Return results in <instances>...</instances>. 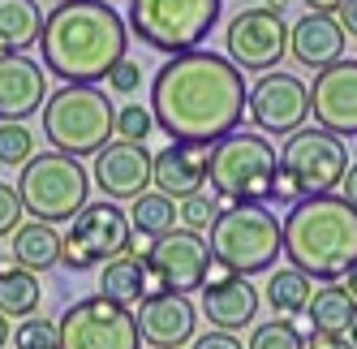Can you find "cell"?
Masks as SVG:
<instances>
[{"label": "cell", "instance_id": "cell-1", "mask_svg": "<svg viewBox=\"0 0 357 349\" xmlns=\"http://www.w3.org/2000/svg\"><path fill=\"white\" fill-rule=\"evenodd\" d=\"M245 73L220 52H176L151 78V117L172 142H220L245 121Z\"/></svg>", "mask_w": 357, "mask_h": 349}, {"label": "cell", "instance_id": "cell-2", "mask_svg": "<svg viewBox=\"0 0 357 349\" xmlns=\"http://www.w3.org/2000/svg\"><path fill=\"white\" fill-rule=\"evenodd\" d=\"M125 47H130V27L108 0H65L43 17L39 57L43 69L61 82H108L112 65L125 61Z\"/></svg>", "mask_w": 357, "mask_h": 349}, {"label": "cell", "instance_id": "cell-3", "mask_svg": "<svg viewBox=\"0 0 357 349\" xmlns=\"http://www.w3.org/2000/svg\"><path fill=\"white\" fill-rule=\"evenodd\" d=\"M284 255L310 281H344L357 263V211L340 194H305L284 216Z\"/></svg>", "mask_w": 357, "mask_h": 349}, {"label": "cell", "instance_id": "cell-4", "mask_svg": "<svg viewBox=\"0 0 357 349\" xmlns=\"http://www.w3.org/2000/svg\"><path fill=\"white\" fill-rule=\"evenodd\" d=\"M39 112H43V138L61 156H73V160L104 151L112 138V121H116V108L108 104L104 91L73 87V82H65L61 91L47 95Z\"/></svg>", "mask_w": 357, "mask_h": 349}, {"label": "cell", "instance_id": "cell-5", "mask_svg": "<svg viewBox=\"0 0 357 349\" xmlns=\"http://www.w3.org/2000/svg\"><path fill=\"white\" fill-rule=\"evenodd\" d=\"M280 255H284V229L275 211H267L263 203L220 207L211 224V259L228 263L237 276H259L275 267Z\"/></svg>", "mask_w": 357, "mask_h": 349}, {"label": "cell", "instance_id": "cell-6", "mask_svg": "<svg viewBox=\"0 0 357 349\" xmlns=\"http://www.w3.org/2000/svg\"><path fill=\"white\" fill-rule=\"evenodd\" d=\"M280 172V151L259 130H233L211 142V168L207 181L215 198L228 203H263L271 198V181Z\"/></svg>", "mask_w": 357, "mask_h": 349}, {"label": "cell", "instance_id": "cell-7", "mask_svg": "<svg viewBox=\"0 0 357 349\" xmlns=\"http://www.w3.org/2000/svg\"><path fill=\"white\" fill-rule=\"evenodd\" d=\"M13 190L22 198V211H31L43 224H65L91 203V172L73 156L43 151L22 164Z\"/></svg>", "mask_w": 357, "mask_h": 349}, {"label": "cell", "instance_id": "cell-8", "mask_svg": "<svg viewBox=\"0 0 357 349\" xmlns=\"http://www.w3.org/2000/svg\"><path fill=\"white\" fill-rule=\"evenodd\" d=\"M224 0H130V27L155 52H194L215 31Z\"/></svg>", "mask_w": 357, "mask_h": 349}, {"label": "cell", "instance_id": "cell-9", "mask_svg": "<svg viewBox=\"0 0 357 349\" xmlns=\"http://www.w3.org/2000/svg\"><path fill=\"white\" fill-rule=\"evenodd\" d=\"M130 246H134V233H130L125 211L112 198H99V203H86L69 220V233L61 237V263L73 272H91V267H104L108 259L125 255Z\"/></svg>", "mask_w": 357, "mask_h": 349}, {"label": "cell", "instance_id": "cell-10", "mask_svg": "<svg viewBox=\"0 0 357 349\" xmlns=\"http://www.w3.org/2000/svg\"><path fill=\"white\" fill-rule=\"evenodd\" d=\"M280 147V168L301 186V194H331L349 168V138L331 134L323 126H301L284 134Z\"/></svg>", "mask_w": 357, "mask_h": 349}, {"label": "cell", "instance_id": "cell-11", "mask_svg": "<svg viewBox=\"0 0 357 349\" xmlns=\"http://www.w3.org/2000/svg\"><path fill=\"white\" fill-rule=\"evenodd\" d=\"M61 349H138V323L130 306L108 302L104 293L78 297L65 315H61Z\"/></svg>", "mask_w": 357, "mask_h": 349}, {"label": "cell", "instance_id": "cell-12", "mask_svg": "<svg viewBox=\"0 0 357 349\" xmlns=\"http://www.w3.org/2000/svg\"><path fill=\"white\" fill-rule=\"evenodd\" d=\"M228 61L241 73H267L289 57V22L275 9H241L224 31Z\"/></svg>", "mask_w": 357, "mask_h": 349}, {"label": "cell", "instance_id": "cell-13", "mask_svg": "<svg viewBox=\"0 0 357 349\" xmlns=\"http://www.w3.org/2000/svg\"><path fill=\"white\" fill-rule=\"evenodd\" d=\"M245 112L263 134H293L310 117V87L297 73H263L245 95Z\"/></svg>", "mask_w": 357, "mask_h": 349}, {"label": "cell", "instance_id": "cell-14", "mask_svg": "<svg viewBox=\"0 0 357 349\" xmlns=\"http://www.w3.org/2000/svg\"><path fill=\"white\" fill-rule=\"evenodd\" d=\"M142 259H146L151 272H155L160 289L194 293V289H202V272H207V263H211V246L202 242V233L172 229V233L151 242Z\"/></svg>", "mask_w": 357, "mask_h": 349}, {"label": "cell", "instance_id": "cell-15", "mask_svg": "<svg viewBox=\"0 0 357 349\" xmlns=\"http://www.w3.org/2000/svg\"><path fill=\"white\" fill-rule=\"evenodd\" d=\"M310 112L314 126L340 138H357V61H336L314 73Z\"/></svg>", "mask_w": 357, "mask_h": 349}, {"label": "cell", "instance_id": "cell-16", "mask_svg": "<svg viewBox=\"0 0 357 349\" xmlns=\"http://www.w3.org/2000/svg\"><path fill=\"white\" fill-rule=\"evenodd\" d=\"M134 323H138V336L155 349H181L185 341H194L198 332V311L185 293H172V289H160L138 302L134 311Z\"/></svg>", "mask_w": 357, "mask_h": 349}, {"label": "cell", "instance_id": "cell-17", "mask_svg": "<svg viewBox=\"0 0 357 349\" xmlns=\"http://www.w3.org/2000/svg\"><path fill=\"white\" fill-rule=\"evenodd\" d=\"M91 181L104 190V198H138L151 190V151L146 142H108L104 151H95Z\"/></svg>", "mask_w": 357, "mask_h": 349}, {"label": "cell", "instance_id": "cell-18", "mask_svg": "<svg viewBox=\"0 0 357 349\" xmlns=\"http://www.w3.org/2000/svg\"><path fill=\"white\" fill-rule=\"evenodd\" d=\"M211 147L207 142H168L160 156H151V186L168 198H185L207 190Z\"/></svg>", "mask_w": 357, "mask_h": 349}, {"label": "cell", "instance_id": "cell-19", "mask_svg": "<svg viewBox=\"0 0 357 349\" xmlns=\"http://www.w3.org/2000/svg\"><path fill=\"white\" fill-rule=\"evenodd\" d=\"M47 99V69L39 61L5 52L0 57V121H26L43 108Z\"/></svg>", "mask_w": 357, "mask_h": 349}, {"label": "cell", "instance_id": "cell-20", "mask_svg": "<svg viewBox=\"0 0 357 349\" xmlns=\"http://www.w3.org/2000/svg\"><path fill=\"white\" fill-rule=\"evenodd\" d=\"M289 52L301 69H327L344 61V31L331 13H305L289 27Z\"/></svg>", "mask_w": 357, "mask_h": 349}, {"label": "cell", "instance_id": "cell-21", "mask_svg": "<svg viewBox=\"0 0 357 349\" xmlns=\"http://www.w3.org/2000/svg\"><path fill=\"white\" fill-rule=\"evenodd\" d=\"M202 315L220 332H241L259 315V289L250 276H233L224 285H202Z\"/></svg>", "mask_w": 357, "mask_h": 349}, {"label": "cell", "instance_id": "cell-22", "mask_svg": "<svg viewBox=\"0 0 357 349\" xmlns=\"http://www.w3.org/2000/svg\"><path fill=\"white\" fill-rule=\"evenodd\" d=\"M99 293H104L108 302L130 306V311H134L142 297L160 293V281H155V272L146 267V259L130 246L125 255H116V259H108V263H104V272H99Z\"/></svg>", "mask_w": 357, "mask_h": 349}, {"label": "cell", "instance_id": "cell-23", "mask_svg": "<svg viewBox=\"0 0 357 349\" xmlns=\"http://www.w3.org/2000/svg\"><path fill=\"white\" fill-rule=\"evenodd\" d=\"M301 315H305V323H310V332L349 336V328L357 323V297L340 281H327V285L310 289V302H305Z\"/></svg>", "mask_w": 357, "mask_h": 349}, {"label": "cell", "instance_id": "cell-24", "mask_svg": "<svg viewBox=\"0 0 357 349\" xmlns=\"http://www.w3.org/2000/svg\"><path fill=\"white\" fill-rule=\"evenodd\" d=\"M13 267H26V272H47L61 263V233L56 224H43V220H31V224H17L13 229Z\"/></svg>", "mask_w": 357, "mask_h": 349}, {"label": "cell", "instance_id": "cell-25", "mask_svg": "<svg viewBox=\"0 0 357 349\" xmlns=\"http://www.w3.org/2000/svg\"><path fill=\"white\" fill-rule=\"evenodd\" d=\"M43 35V13L39 0H0V57L5 52H22L35 47Z\"/></svg>", "mask_w": 357, "mask_h": 349}, {"label": "cell", "instance_id": "cell-26", "mask_svg": "<svg viewBox=\"0 0 357 349\" xmlns=\"http://www.w3.org/2000/svg\"><path fill=\"white\" fill-rule=\"evenodd\" d=\"M125 220H130V233L134 237L155 242V237H164V233L176 229V198H168L160 190H142L138 198H130Z\"/></svg>", "mask_w": 357, "mask_h": 349}, {"label": "cell", "instance_id": "cell-27", "mask_svg": "<svg viewBox=\"0 0 357 349\" xmlns=\"http://www.w3.org/2000/svg\"><path fill=\"white\" fill-rule=\"evenodd\" d=\"M310 289H314L310 276L289 263V267H275L271 276H267L263 297H267V306H271L280 319H289V315H301V311H305V302H310Z\"/></svg>", "mask_w": 357, "mask_h": 349}, {"label": "cell", "instance_id": "cell-28", "mask_svg": "<svg viewBox=\"0 0 357 349\" xmlns=\"http://www.w3.org/2000/svg\"><path fill=\"white\" fill-rule=\"evenodd\" d=\"M39 311V276L26 267L0 272V315H35Z\"/></svg>", "mask_w": 357, "mask_h": 349}, {"label": "cell", "instance_id": "cell-29", "mask_svg": "<svg viewBox=\"0 0 357 349\" xmlns=\"http://www.w3.org/2000/svg\"><path fill=\"white\" fill-rule=\"evenodd\" d=\"M35 156V134L26 130V121H0V164L22 168Z\"/></svg>", "mask_w": 357, "mask_h": 349}, {"label": "cell", "instance_id": "cell-30", "mask_svg": "<svg viewBox=\"0 0 357 349\" xmlns=\"http://www.w3.org/2000/svg\"><path fill=\"white\" fill-rule=\"evenodd\" d=\"M245 349H305V336L293 319H271V323H259L250 332Z\"/></svg>", "mask_w": 357, "mask_h": 349}, {"label": "cell", "instance_id": "cell-31", "mask_svg": "<svg viewBox=\"0 0 357 349\" xmlns=\"http://www.w3.org/2000/svg\"><path fill=\"white\" fill-rule=\"evenodd\" d=\"M215 216H220V198H215V194H207V190L176 198V220H181L190 233L211 229V224H215Z\"/></svg>", "mask_w": 357, "mask_h": 349}, {"label": "cell", "instance_id": "cell-32", "mask_svg": "<svg viewBox=\"0 0 357 349\" xmlns=\"http://www.w3.org/2000/svg\"><path fill=\"white\" fill-rule=\"evenodd\" d=\"M13 349H61V328L43 315H26L13 332Z\"/></svg>", "mask_w": 357, "mask_h": 349}, {"label": "cell", "instance_id": "cell-33", "mask_svg": "<svg viewBox=\"0 0 357 349\" xmlns=\"http://www.w3.org/2000/svg\"><path fill=\"white\" fill-rule=\"evenodd\" d=\"M151 130H155V117L142 104H125L116 108V121H112V134H121V142H146Z\"/></svg>", "mask_w": 357, "mask_h": 349}, {"label": "cell", "instance_id": "cell-34", "mask_svg": "<svg viewBox=\"0 0 357 349\" xmlns=\"http://www.w3.org/2000/svg\"><path fill=\"white\" fill-rule=\"evenodd\" d=\"M22 216H26V211H22V198H17V190H13L9 181H0V237H5V233H13L17 224H22Z\"/></svg>", "mask_w": 357, "mask_h": 349}, {"label": "cell", "instance_id": "cell-35", "mask_svg": "<svg viewBox=\"0 0 357 349\" xmlns=\"http://www.w3.org/2000/svg\"><path fill=\"white\" fill-rule=\"evenodd\" d=\"M108 87H112L116 95H134V91L142 87V69H138L130 57L116 61V65H112V73H108Z\"/></svg>", "mask_w": 357, "mask_h": 349}, {"label": "cell", "instance_id": "cell-36", "mask_svg": "<svg viewBox=\"0 0 357 349\" xmlns=\"http://www.w3.org/2000/svg\"><path fill=\"white\" fill-rule=\"evenodd\" d=\"M194 349H245V345L237 341V332H220V328H211V332L194 336Z\"/></svg>", "mask_w": 357, "mask_h": 349}, {"label": "cell", "instance_id": "cell-37", "mask_svg": "<svg viewBox=\"0 0 357 349\" xmlns=\"http://www.w3.org/2000/svg\"><path fill=\"white\" fill-rule=\"evenodd\" d=\"M271 198H275V203H297V198H305V194H301V186L289 177V172L280 168V172H275V181H271Z\"/></svg>", "mask_w": 357, "mask_h": 349}, {"label": "cell", "instance_id": "cell-38", "mask_svg": "<svg viewBox=\"0 0 357 349\" xmlns=\"http://www.w3.org/2000/svg\"><path fill=\"white\" fill-rule=\"evenodd\" d=\"M305 349H357L349 336H327V332H310L305 336Z\"/></svg>", "mask_w": 357, "mask_h": 349}, {"label": "cell", "instance_id": "cell-39", "mask_svg": "<svg viewBox=\"0 0 357 349\" xmlns=\"http://www.w3.org/2000/svg\"><path fill=\"white\" fill-rule=\"evenodd\" d=\"M237 272L228 267V263H220V259H211L207 263V272H202V285H224V281H233Z\"/></svg>", "mask_w": 357, "mask_h": 349}, {"label": "cell", "instance_id": "cell-40", "mask_svg": "<svg viewBox=\"0 0 357 349\" xmlns=\"http://www.w3.org/2000/svg\"><path fill=\"white\" fill-rule=\"evenodd\" d=\"M340 190H344L340 198H344V203H349V207L357 211V160H353V164L344 168V177H340Z\"/></svg>", "mask_w": 357, "mask_h": 349}, {"label": "cell", "instance_id": "cell-41", "mask_svg": "<svg viewBox=\"0 0 357 349\" xmlns=\"http://www.w3.org/2000/svg\"><path fill=\"white\" fill-rule=\"evenodd\" d=\"M336 22L344 35H357V0H344V5L336 9Z\"/></svg>", "mask_w": 357, "mask_h": 349}, {"label": "cell", "instance_id": "cell-42", "mask_svg": "<svg viewBox=\"0 0 357 349\" xmlns=\"http://www.w3.org/2000/svg\"><path fill=\"white\" fill-rule=\"evenodd\" d=\"M305 5H310V13H336L344 0H305Z\"/></svg>", "mask_w": 357, "mask_h": 349}, {"label": "cell", "instance_id": "cell-43", "mask_svg": "<svg viewBox=\"0 0 357 349\" xmlns=\"http://www.w3.org/2000/svg\"><path fill=\"white\" fill-rule=\"evenodd\" d=\"M344 289H349V293H353V297H357V263H353V267H349V272H344Z\"/></svg>", "mask_w": 357, "mask_h": 349}, {"label": "cell", "instance_id": "cell-44", "mask_svg": "<svg viewBox=\"0 0 357 349\" xmlns=\"http://www.w3.org/2000/svg\"><path fill=\"white\" fill-rule=\"evenodd\" d=\"M5 341H9V319L0 315V349H5Z\"/></svg>", "mask_w": 357, "mask_h": 349}, {"label": "cell", "instance_id": "cell-45", "mask_svg": "<svg viewBox=\"0 0 357 349\" xmlns=\"http://www.w3.org/2000/svg\"><path fill=\"white\" fill-rule=\"evenodd\" d=\"M349 341H353V345H357V323H353V328H349Z\"/></svg>", "mask_w": 357, "mask_h": 349}, {"label": "cell", "instance_id": "cell-46", "mask_svg": "<svg viewBox=\"0 0 357 349\" xmlns=\"http://www.w3.org/2000/svg\"><path fill=\"white\" fill-rule=\"evenodd\" d=\"M0 263H5V246H0Z\"/></svg>", "mask_w": 357, "mask_h": 349}, {"label": "cell", "instance_id": "cell-47", "mask_svg": "<svg viewBox=\"0 0 357 349\" xmlns=\"http://www.w3.org/2000/svg\"><path fill=\"white\" fill-rule=\"evenodd\" d=\"M47 5H65V0H47Z\"/></svg>", "mask_w": 357, "mask_h": 349}]
</instances>
